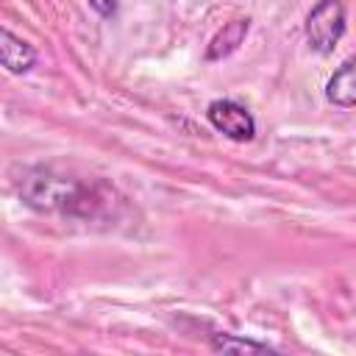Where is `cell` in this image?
Wrapping results in <instances>:
<instances>
[{"mask_svg": "<svg viewBox=\"0 0 356 356\" xmlns=\"http://www.w3.org/2000/svg\"><path fill=\"white\" fill-rule=\"evenodd\" d=\"M17 192L25 206L42 214H61L72 220H106L120 209L117 189L103 178L75 175L50 164L25 167L17 178Z\"/></svg>", "mask_w": 356, "mask_h": 356, "instance_id": "6da1fadb", "label": "cell"}, {"mask_svg": "<svg viewBox=\"0 0 356 356\" xmlns=\"http://www.w3.org/2000/svg\"><path fill=\"white\" fill-rule=\"evenodd\" d=\"M345 6L339 0H320L306 17V39L320 56L334 53L345 33Z\"/></svg>", "mask_w": 356, "mask_h": 356, "instance_id": "7a4b0ae2", "label": "cell"}, {"mask_svg": "<svg viewBox=\"0 0 356 356\" xmlns=\"http://www.w3.org/2000/svg\"><path fill=\"white\" fill-rule=\"evenodd\" d=\"M206 117L214 125V131H220L222 136H228L234 142H250L256 136L253 114L236 100H228V97L211 100L209 108H206Z\"/></svg>", "mask_w": 356, "mask_h": 356, "instance_id": "3957f363", "label": "cell"}, {"mask_svg": "<svg viewBox=\"0 0 356 356\" xmlns=\"http://www.w3.org/2000/svg\"><path fill=\"white\" fill-rule=\"evenodd\" d=\"M33 64H36V47L0 25V67H6L14 75H22Z\"/></svg>", "mask_w": 356, "mask_h": 356, "instance_id": "277c9868", "label": "cell"}, {"mask_svg": "<svg viewBox=\"0 0 356 356\" xmlns=\"http://www.w3.org/2000/svg\"><path fill=\"white\" fill-rule=\"evenodd\" d=\"M325 97L339 108H350L356 103V64H353V58L342 61V67L334 72V78L325 86Z\"/></svg>", "mask_w": 356, "mask_h": 356, "instance_id": "5b68a950", "label": "cell"}, {"mask_svg": "<svg viewBox=\"0 0 356 356\" xmlns=\"http://www.w3.org/2000/svg\"><path fill=\"white\" fill-rule=\"evenodd\" d=\"M248 28H250V19H234V22H228V25L211 39V44H209V50H206V58L214 61V58H222V56L234 53V50L242 44Z\"/></svg>", "mask_w": 356, "mask_h": 356, "instance_id": "8992f818", "label": "cell"}, {"mask_svg": "<svg viewBox=\"0 0 356 356\" xmlns=\"http://www.w3.org/2000/svg\"><path fill=\"white\" fill-rule=\"evenodd\" d=\"M211 350H217V353H231V350H236V353H270L273 348L270 345H264V342H253V339H239V337H234V334H211Z\"/></svg>", "mask_w": 356, "mask_h": 356, "instance_id": "52a82bcc", "label": "cell"}, {"mask_svg": "<svg viewBox=\"0 0 356 356\" xmlns=\"http://www.w3.org/2000/svg\"><path fill=\"white\" fill-rule=\"evenodd\" d=\"M89 6H92L100 17H114V14H117V0H89Z\"/></svg>", "mask_w": 356, "mask_h": 356, "instance_id": "ba28073f", "label": "cell"}]
</instances>
